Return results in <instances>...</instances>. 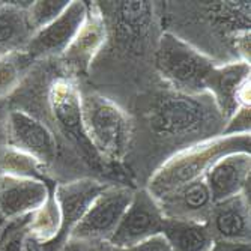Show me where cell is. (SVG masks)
I'll list each match as a JSON object with an SVG mask.
<instances>
[{"label":"cell","instance_id":"5bb4252c","mask_svg":"<svg viewBox=\"0 0 251 251\" xmlns=\"http://www.w3.org/2000/svg\"><path fill=\"white\" fill-rule=\"evenodd\" d=\"M49 184L38 179L0 177V214L6 221L33 214L49 199Z\"/></svg>","mask_w":251,"mask_h":251},{"label":"cell","instance_id":"7402d4cb","mask_svg":"<svg viewBox=\"0 0 251 251\" xmlns=\"http://www.w3.org/2000/svg\"><path fill=\"white\" fill-rule=\"evenodd\" d=\"M71 2L68 0H44V2H32V5L27 8V20L29 25L35 32L44 29L53 23Z\"/></svg>","mask_w":251,"mask_h":251},{"label":"cell","instance_id":"6da1fadb","mask_svg":"<svg viewBox=\"0 0 251 251\" xmlns=\"http://www.w3.org/2000/svg\"><path fill=\"white\" fill-rule=\"evenodd\" d=\"M148 122L151 131L161 140L182 142L206 135H223L224 122L209 94L185 95L167 90L152 102Z\"/></svg>","mask_w":251,"mask_h":251},{"label":"cell","instance_id":"4fadbf2b","mask_svg":"<svg viewBox=\"0 0 251 251\" xmlns=\"http://www.w3.org/2000/svg\"><path fill=\"white\" fill-rule=\"evenodd\" d=\"M250 152H232L221 156L204 175L214 203L239 194L250 196Z\"/></svg>","mask_w":251,"mask_h":251},{"label":"cell","instance_id":"d6986e66","mask_svg":"<svg viewBox=\"0 0 251 251\" xmlns=\"http://www.w3.org/2000/svg\"><path fill=\"white\" fill-rule=\"evenodd\" d=\"M60 229L62 214L51 191L42 206L29 215L26 226V236L30 242L36 245H47L59 238Z\"/></svg>","mask_w":251,"mask_h":251},{"label":"cell","instance_id":"5b68a950","mask_svg":"<svg viewBox=\"0 0 251 251\" xmlns=\"http://www.w3.org/2000/svg\"><path fill=\"white\" fill-rule=\"evenodd\" d=\"M104 11L110 14L102 12L108 36H115L118 47L126 56H143L158 27L156 5L153 2H105Z\"/></svg>","mask_w":251,"mask_h":251},{"label":"cell","instance_id":"4316f807","mask_svg":"<svg viewBox=\"0 0 251 251\" xmlns=\"http://www.w3.org/2000/svg\"><path fill=\"white\" fill-rule=\"evenodd\" d=\"M8 221L5 220V217L0 214V235H2V230H3V227H5V224H6Z\"/></svg>","mask_w":251,"mask_h":251},{"label":"cell","instance_id":"603a6c76","mask_svg":"<svg viewBox=\"0 0 251 251\" xmlns=\"http://www.w3.org/2000/svg\"><path fill=\"white\" fill-rule=\"evenodd\" d=\"M27 217L8 221L0 235V251H27L26 250V226Z\"/></svg>","mask_w":251,"mask_h":251},{"label":"cell","instance_id":"52a82bcc","mask_svg":"<svg viewBox=\"0 0 251 251\" xmlns=\"http://www.w3.org/2000/svg\"><path fill=\"white\" fill-rule=\"evenodd\" d=\"M2 140L33 156L49 170L57 159L59 148L56 134L49 125L23 110L9 107L2 131Z\"/></svg>","mask_w":251,"mask_h":251},{"label":"cell","instance_id":"44dd1931","mask_svg":"<svg viewBox=\"0 0 251 251\" xmlns=\"http://www.w3.org/2000/svg\"><path fill=\"white\" fill-rule=\"evenodd\" d=\"M36 62L26 51L0 56V101H8L30 74Z\"/></svg>","mask_w":251,"mask_h":251},{"label":"cell","instance_id":"30bf717a","mask_svg":"<svg viewBox=\"0 0 251 251\" xmlns=\"http://www.w3.org/2000/svg\"><path fill=\"white\" fill-rule=\"evenodd\" d=\"M44 105L59 131L71 140L80 143L84 151H92L81 122V94L73 77L57 75L49 81L44 92ZM95 153V152H94Z\"/></svg>","mask_w":251,"mask_h":251},{"label":"cell","instance_id":"8992f818","mask_svg":"<svg viewBox=\"0 0 251 251\" xmlns=\"http://www.w3.org/2000/svg\"><path fill=\"white\" fill-rule=\"evenodd\" d=\"M134 193L135 190L128 185L108 184L77 223L68 242L83 245L108 242L126 212Z\"/></svg>","mask_w":251,"mask_h":251},{"label":"cell","instance_id":"277c9868","mask_svg":"<svg viewBox=\"0 0 251 251\" xmlns=\"http://www.w3.org/2000/svg\"><path fill=\"white\" fill-rule=\"evenodd\" d=\"M81 122L89 145L100 158L124 161L132 140V124L125 110L100 94L81 95Z\"/></svg>","mask_w":251,"mask_h":251},{"label":"cell","instance_id":"484cf974","mask_svg":"<svg viewBox=\"0 0 251 251\" xmlns=\"http://www.w3.org/2000/svg\"><path fill=\"white\" fill-rule=\"evenodd\" d=\"M9 111V102L8 101H0V137H2L3 125L6 121V115Z\"/></svg>","mask_w":251,"mask_h":251},{"label":"cell","instance_id":"7a4b0ae2","mask_svg":"<svg viewBox=\"0 0 251 251\" xmlns=\"http://www.w3.org/2000/svg\"><path fill=\"white\" fill-rule=\"evenodd\" d=\"M250 132L218 135L199 142L175 153L149 179L146 191L159 200L190 182L201 179L221 156L232 152H250Z\"/></svg>","mask_w":251,"mask_h":251},{"label":"cell","instance_id":"ffe728a7","mask_svg":"<svg viewBox=\"0 0 251 251\" xmlns=\"http://www.w3.org/2000/svg\"><path fill=\"white\" fill-rule=\"evenodd\" d=\"M5 176L47 182L49 169L33 156L6 145L0 137V177Z\"/></svg>","mask_w":251,"mask_h":251},{"label":"cell","instance_id":"cb8c5ba5","mask_svg":"<svg viewBox=\"0 0 251 251\" xmlns=\"http://www.w3.org/2000/svg\"><path fill=\"white\" fill-rule=\"evenodd\" d=\"M81 251H170L164 238L156 236L145 244H140L132 248H116L111 247L107 242L102 244H90V245H83L81 244Z\"/></svg>","mask_w":251,"mask_h":251},{"label":"cell","instance_id":"e0dca14e","mask_svg":"<svg viewBox=\"0 0 251 251\" xmlns=\"http://www.w3.org/2000/svg\"><path fill=\"white\" fill-rule=\"evenodd\" d=\"M32 2H0V56L25 51L33 36L27 20Z\"/></svg>","mask_w":251,"mask_h":251},{"label":"cell","instance_id":"2e32d148","mask_svg":"<svg viewBox=\"0 0 251 251\" xmlns=\"http://www.w3.org/2000/svg\"><path fill=\"white\" fill-rule=\"evenodd\" d=\"M164 218L206 223L214 206L211 191L204 177L177 188L176 191L156 200Z\"/></svg>","mask_w":251,"mask_h":251},{"label":"cell","instance_id":"ba28073f","mask_svg":"<svg viewBox=\"0 0 251 251\" xmlns=\"http://www.w3.org/2000/svg\"><path fill=\"white\" fill-rule=\"evenodd\" d=\"M250 63L224 62L204 81V92L214 100L224 126L238 111L250 108Z\"/></svg>","mask_w":251,"mask_h":251},{"label":"cell","instance_id":"9a60e30c","mask_svg":"<svg viewBox=\"0 0 251 251\" xmlns=\"http://www.w3.org/2000/svg\"><path fill=\"white\" fill-rule=\"evenodd\" d=\"M250 196L239 194L214 203L206 224L214 236V241L250 242Z\"/></svg>","mask_w":251,"mask_h":251},{"label":"cell","instance_id":"3957f363","mask_svg":"<svg viewBox=\"0 0 251 251\" xmlns=\"http://www.w3.org/2000/svg\"><path fill=\"white\" fill-rule=\"evenodd\" d=\"M220 65L209 54L173 32H163L155 49V68L158 75L173 92L201 95L204 81Z\"/></svg>","mask_w":251,"mask_h":251},{"label":"cell","instance_id":"7c38bea8","mask_svg":"<svg viewBox=\"0 0 251 251\" xmlns=\"http://www.w3.org/2000/svg\"><path fill=\"white\" fill-rule=\"evenodd\" d=\"M108 39L107 23L98 2L87 3V15L70 47L59 57L63 68L74 75L89 71Z\"/></svg>","mask_w":251,"mask_h":251},{"label":"cell","instance_id":"9c48e42d","mask_svg":"<svg viewBox=\"0 0 251 251\" xmlns=\"http://www.w3.org/2000/svg\"><path fill=\"white\" fill-rule=\"evenodd\" d=\"M164 215L156 200L145 190L134 193L126 212L124 214L108 245L116 248H132L161 236Z\"/></svg>","mask_w":251,"mask_h":251},{"label":"cell","instance_id":"8fae6325","mask_svg":"<svg viewBox=\"0 0 251 251\" xmlns=\"http://www.w3.org/2000/svg\"><path fill=\"white\" fill-rule=\"evenodd\" d=\"M86 15V2H71L53 23L33 33L25 51L35 62L59 59L78 33Z\"/></svg>","mask_w":251,"mask_h":251},{"label":"cell","instance_id":"ac0fdd59","mask_svg":"<svg viewBox=\"0 0 251 251\" xmlns=\"http://www.w3.org/2000/svg\"><path fill=\"white\" fill-rule=\"evenodd\" d=\"M161 236L170 251H211L214 236L206 223L164 218Z\"/></svg>","mask_w":251,"mask_h":251},{"label":"cell","instance_id":"d4e9b609","mask_svg":"<svg viewBox=\"0 0 251 251\" xmlns=\"http://www.w3.org/2000/svg\"><path fill=\"white\" fill-rule=\"evenodd\" d=\"M211 251H251V245H250V242L215 241Z\"/></svg>","mask_w":251,"mask_h":251}]
</instances>
